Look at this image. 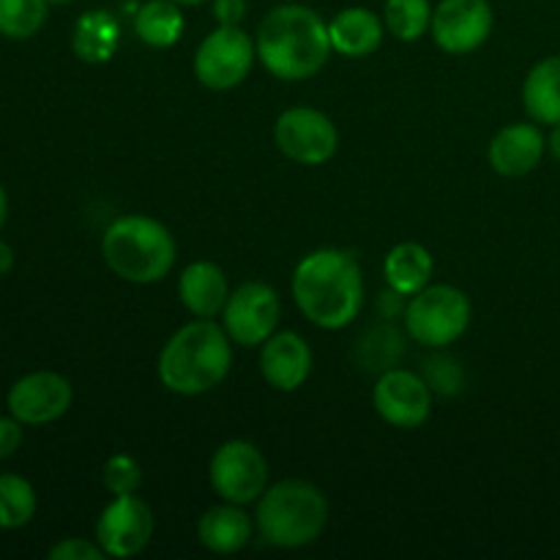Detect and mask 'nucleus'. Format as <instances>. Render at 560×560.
I'll use <instances>...</instances> for the list:
<instances>
[{"label": "nucleus", "instance_id": "obj_22", "mask_svg": "<svg viewBox=\"0 0 560 560\" xmlns=\"http://www.w3.org/2000/svg\"><path fill=\"white\" fill-rule=\"evenodd\" d=\"M120 42V25L109 11L93 9L77 20L71 47L74 55L85 63H107L115 55Z\"/></svg>", "mask_w": 560, "mask_h": 560}, {"label": "nucleus", "instance_id": "obj_24", "mask_svg": "<svg viewBox=\"0 0 560 560\" xmlns=\"http://www.w3.org/2000/svg\"><path fill=\"white\" fill-rule=\"evenodd\" d=\"M430 0H386L383 5V25L399 42H419L432 27Z\"/></svg>", "mask_w": 560, "mask_h": 560}, {"label": "nucleus", "instance_id": "obj_9", "mask_svg": "<svg viewBox=\"0 0 560 560\" xmlns=\"http://www.w3.org/2000/svg\"><path fill=\"white\" fill-rule=\"evenodd\" d=\"M273 142L299 164H326L337 153L339 135L326 113L312 107H290L273 124Z\"/></svg>", "mask_w": 560, "mask_h": 560}, {"label": "nucleus", "instance_id": "obj_17", "mask_svg": "<svg viewBox=\"0 0 560 560\" xmlns=\"http://www.w3.org/2000/svg\"><path fill=\"white\" fill-rule=\"evenodd\" d=\"M178 295L195 317H217L230 299L228 277L217 262L197 260L180 273Z\"/></svg>", "mask_w": 560, "mask_h": 560}, {"label": "nucleus", "instance_id": "obj_29", "mask_svg": "<svg viewBox=\"0 0 560 560\" xmlns=\"http://www.w3.org/2000/svg\"><path fill=\"white\" fill-rule=\"evenodd\" d=\"M421 377L432 388V394H443V397H452V394L463 392L465 386L463 366L452 355H432V359H427L424 375Z\"/></svg>", "mask_w": 560, "mask_h": 560}, {"label": "nucleus", "instance_id": "obj_25", "mask_svg": "<svg viewBox=\"0 0 560 560\" xmlns=\"http://www.w3.org/2000/svg\"><path fill=\"white\" fill-rule=\"evenodd\" d=\"M36 514V490L25 476H0V528H25Z\"/></svg>", "mask_w": 560, "mask_h": 560}, {"label": "nucleus", "instance_id": "obj_26", "mask_svg": "<svg viewBox=\"0 0 560 560\" xmlns=\"http://www.w3.org/2000/svg\"><path fill=\"white\" fill-rule=\"evenodd\" d=\"M47 0H0V36L31 38L47 22Z\"/></svg>", "mask_w": 560, "mask_h": 560}, {"label": "nucleus", "instance_id": "obj_31", "mask_svg": "<svg viewBox=\"0 0 560 560\" xmlns=\"http://www.w3.org/2000/svg\"><path fill=\"white\" fill-rule=\"evenodd\" d=\"M22 443V421L14 416H0V459H9Z\"/></svg>", "mask_w": 560, "mask_h": 560}, {"label": "nucleus", "instance_id": "obj_33", "mask_svg": "<svg viewBox=\"0 0 560 560\" xmlns=\"http://www.w3.org/2000/svg\"><path fill=\"white\" fill-rule=\"evenodd\" d=\"M11 268H14V249L5 241H0V277L9 273Z\"/></svg>", "mask_w": 560, "mask_h": 560}, {"label": "nucleus", "instance_id": "obj_10", "mask_svg": "<svg viewBox=\"0 0 560 560\" xmlns=\"http://www.w3.org/2000/svg\"><path fill=\"white\" fill-rule=\"evenodd\" d=\"M282 304L271 284L244 282L233 290L222 310L224 331L241 348H257L277 334Z\"/></svg>", "mask_w": 560, "mask_h": 560}, {"label": "nucleus", "instance_id": "obj_11", "mask_svg": "<svg viewBox=\"0 0 560 560\" xmlns=\"http://www.w3.org/2000/svg\"><path fill=\"white\" fill-rule=\"evenodd\" d=\"M495 14L487 0H441L432 11V38L443 52L468 55L490 38Z\"/></svg>", "mask_w": 560, "mask_h": 560}, {"label": "nucleus", "instance_id": "obj_3", "mask_svg": "<svg viewBox=\"0 0 560 560\" xmlns=\"http://www.w3.org/2000/svg\"><path fill=\"white\" fill-rule=\"evenodd\" d=\"M233 366V339L211 317L186 323L159 353V381L180 397H197L228 377Z\"/></svg>", "mask_w": 560, "mask_h": 560}, {"label": "nucleus", "instance_id": "obj_13", "mask_svg": "<svg viewBox=\"0 0 560 560\" xmlns=\"http://www.w3.org/2000/svg\"><path fill=\"white\" fill-rule=\"evenodd\" d=\"M375 410L386 424L397 430H416L432 413V388L410 370H386L377 381Z\"/></svg>", "mask_w": 560, "mask_h": 560}, {"label": "nucleus", "instance_id": "obj_34", "mask_svg": "<svg viewBox=\"0 0 560 560\" xmlns=\"http://www.w3.org/2000/svg\"><path fill=\"white\" fill-rule=\"evenodd\" d=\"M547 151H550V156L560 164V124L552 126L550 137H547Z\"/></svg>", "mask_w": 560, "mask_h": 560}, {"label": "nucleus", "instance_id": "obj_14", "mask_svg": "<svg viewBox=\"0 0 560 560\" xmlns=\"http://www.w3.org/2000/svg\"><path fill=\"white\" fill-rule=\"evenodd\" d=\"M71 383L58 372H31L9 388V413L22 424H52L71 408Z\"/></svg>", "mask_w": 560, "mask_h": 560}, {"label": "nucleus", "instance_id": "obj_5", "mask_svg": "<svg viewBox=\"0 0 560 560\" xmlns=\"http://www.w3.org/2000/svg\"><path fill=\"white\" fill-rule=\"evenodd\" d=\"M255 517L268 545L299 550L320 539L326 530L328 501L310 481L288 479L262 492Z\"/></svg>", "mask_w": 560, "mask_h": 560}, {"label": "nucleus", "instance_id": "obj_1", "mask_svg": "<svg viewBox=\"0 0 560 560\" xmlns=\"http://www.w3.org/2000/svg\"><path fill=\"white\" fill-rule=\"evenodd\" d=\"M293 299L306 320L339 331L364 310V273L348 252L317 249L295 266Z\"/></svg>", "mask_w": 560, "mask_h": 560}, {"label": "nucleus", "instance_id": "obj_16", "mask_svg": "<svg viewBox=\"0 0 560 560\" xmlns=\"http://www.w3.org/2000/svg\"><path fill=\"white\" fill-rule=\"evenodd\" d=\"M260 372L277 392H295L312 372V350L295 331H277L262 342Z\"/></svg>", "mask_w": 560, "mask_h": 560}, {"label": "nucleus", "instance_id": "obj_19", "mask_svg": "<svg viewBox=\"0 0 560 560\" xmlns=\"http://www.w3.org/2000/svg\"><path fill=\"white\" fill-rule=\"evenodd\" d=\"M252 520L241 512L238 503H228L208 509L197 523V539L206 550L217 556H233L244 550L252 539Z\"/></svg>", "mask_w": 560, "mask_h": 560}, {"label": "nucleus", "instance_id": "obj_18", "mask_svg": "<svg viewBox=\"0 0 560 560\" xmlns=\"http://www.w3.org/2000/svg\"><path fill=\"white\" fill-rule=\"evenodd\" d=\"M386 25L377 14L361 5L342 9L328 22V36H331L334 52L348 55V58H364L372 55L383 42Z\"/></svg>", "mask_w": 560, "mask_h": 560}, {"label": "nucleus", "instance_id": "obj_12", "mask_svg": "<svg viewBox=\"0 0 560 560\" xmlns=\"http://www.w3.org/2000/svg\"><path fill=\"white\" fill-rule=\"evenodd\" d=\"M153 512L137 495H115L96 523V541L109 558H135L151 545Z\"/></svg>", "mask_w": 560, "mask_h": 560}, {"label": "nucleus", "instance_id": "obj_35", "mask_svg": "<svg viewBox=\"0 0 560 560\" xmlns=\"http://www.w3.org/2000/svg\"><path fill=\"white\" fill-rule=\"evenodd\" d=\"M5 219H9V197H5V189L0 186V230H3Z\"/></svg>", "mask_w": 560, "mask_h": 560}, {"label": "nucleus", "instance_id": "obj_8", "mask_svg": "<svg viewBox=\"0 0 560 560\" xmlns=\"http://www.w3.org/2000/svg\"><path fill=\"white\" fill-rule=\"evenodd\" d=\"M213 492L228 503L257 501L268 485V463L249 441H228L217 448L208 465Z\"/></svg>", "mask_w": 560, "mask_h": 560}, {"label": "nucleus", "instance_id": "obj_36", "mask_svg": "<svg viewBox=\"0 0 560 560\" xmlns=\"http://www.w3.org/2000/svg\"><path fill=\"white\" fill-rule=\"evenodd\" d=\"M178 5H197V3H206V0H175Z\"/></svg>", "mask_w": 560, "mask_h": 560}, {"label": "nucleus", "instance_id": "obj_4", "mask_svg": "<svg viewBox=\"0 0 560 560\" xmlns=\"http://www.w3.org/2000/svg\"><path fill=\"white\" fill-rule=\"evenodd\" d=\"M102 255L109 271L135 284L162 282L175 266V238L151 217L115 219L102 238Z\"/></svg>", "mask_w": 560, "mask_h": 560}, {"label": "nucleus", "instance_id": "obj_20", "mask_svg": "<svg viewBox=\"0 0 560 560\" xmlns=\"http://www.w3.org/2000/svg\"><path fill=\"white\" fill-rule=\"evenodd\" d=\"M523 104L530 120L541 126L560 124V55L541 58L523 82Z\"/></svg>", "mask_w": 560, "mask_h": 560}, {"label": "nucleus", "instance_id": "obj_7", "mask_svg": "<svg viewBox=\"0 0 560 560\" xmlns=\"http://www.w3.org/2000/svg\"><path fill=\"white\" fill-rule=\"evenodd\" d=\"M257 58L255 38L241 25H219L200 42L195 77L211 91H233L249 77Z\"/></svg>", "mask_w": 560, "mask_h": 560}, {"label": "nucleus", "instance_id": "obj_15", "mask_svg": "<svg viewBox=\"0 0 560 560\" xmlns=\"http://www.w3.org/2000/svg\"><path fill=\"white\" fill-rule=\"evenodd\" d=\"M547 151V137L536 124H509L492 137L490 142V167L506 178H523L534 173L541 164Z\"/></svg>", "mask_w": 560, "mask_h": 560}, {"label": "nucleus", "instance_id": "obj_2", "mask_svg": "<svg viewBox=\"0 0 560 560\" xmlns=\"http://www.w3.org/2000/svg\"><path fill=\"white\" fill-rule=\"evenodd\" d=\"M257 58L279 80H310L331 58L328 25L315 9L284 3L268 11L257 25Z\"/></svg>", "mask_w": 560, "mask_h": 560}, {"label": "nucleus", "instance_id": "obj_23", "mask_svg": "<svg viewBox=\"0 0 560 560\" xmlns=\"http://www.w3.org/2000/svg\"><path fill=\"white\" fill-rule=\"evenodd\" d=\"M186 20L175 0H148L135 14V33L153 49H167L184 36Z\"/></svg>", "mask_w": 560, "mask_h": 560}, {"label": "nucleus", "instance_id": "obj_27", "mask_svg": "<svg viewBox=\"0 0 560 560\" xmlns=\"http://www.w3.org/2000/svg\"><path fill=\"white\" fill-rule=\"evenodd\" d=\"M402 355V337L394 326H377L366 334L359 348V364L372 372L394 370L397 359Z\"/></svg>", "mask_w": 560, "mask_h": 560}, {"label": "nucleus", "instance_id": "obj_28", "mask_svg": "<svg viewBox=\"0 0 560 560\" xmlns=\"http://www.w3.org/2000/svg\"><path fill=\"white\" fill-rule=\"evenodd\" d=\"M102 481L113 495H135L142 487V468L129 454H113L104 465Z\"/></svg>", "mask_w": 560, "mask_h": 560}, {"label": "nucleus", "instance_id": "obj_6", "mask_svg": "<svg viewBox=\"0 0 560 560\" xmlns=\"http://www.w3.org/2000/svg\"><path fill=\"white\" fill-rule=\"evenodd\" d=\"M470 301L452 284H427L405 306V328L424 348H446L470 326Z\"/></svg>", "mask_w": 560, "mask_h": 560}, {"label": "nucleus", "instance_id": "obj_37", "mask_svg": "<svg viewBox=\"0 0 560 560\" xmlns=\"http://www.w3.org/2000/svg\"><path fill=\"white\" fill-rule=\"evenodd\" d=\"M49 5H69V3H74V0H47Z\"/></svg>", "mask_w": 560, "mask_h": 560}, {"label": "nucleus", "instance_id": "obj_32", "mask_svg": "<svg viewBox=\"0 0 560 560\" xmlns=\"http://www.w3.org/2000/svg\"><path fill=\"white\" fill-rule=\"evenodd\" d=\"M246 9H249L246 0H213V16L219 20V25H241Z\"/></svg>", "mask_w": 560, "mask_h": 560}, {"label": "nucleus", "instance_id": "obj_21", "mask_svg": "<svg viewBox=\"0 0 560 560\" xmlns=\"http://www.w3.org/2000/svg\"><path fill=\"white\" fill-rule=\"evenodd\" d=\"M383 271H386L388 288L397 290L399 295H416L419 290H424L430 284L432 271H435V260H432L427 246L405 241V244L394 246L388 252L386 262H383Z\"/></svg>", "mask_w": 560, "mask_h": 560}, {"label": "nucleus", "instance_id": "obj_30", "mask_svg": "<svg viewBox=\"0 0 560 560\" xmlns=\"http://www.w3.org/2000/svg\"><path fill=\"white\" fill-rule=\"evenodd\" d=\"M47 556L49 560H102L107 552L98 547V541L93 545V541L88 539H63L58 541Z\"/></svg>", "mask_w": 560, "mask_h": 560}]
</instances>
